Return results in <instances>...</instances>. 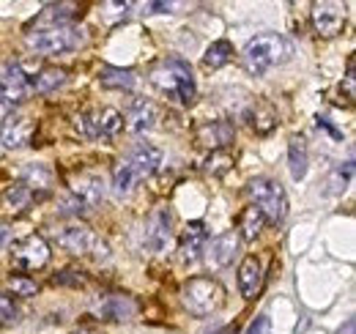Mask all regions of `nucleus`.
Instances as JSON below:
<instances>
[{
  "label": "nucleus",
  "mask_w": 356,
  "mask_h": 334,
  "mask_svg": "<svg viewBox=\"0 0 356 334\" xmlns=\"http://www.w3.org/2000/svg\"><path fill=\"white\" fill-rule=\"evenodd\" d=\"M151 85H154L162 96L173 99L178 104H192V102H195V93H197L192 66H189L184 58H168V61H162V63L151 72Z\"/></svg>",
  "instance_id": "nucleus-1"
},
{
  "label": "nucleus",
  "mask_w": 356,
  "mask_h": 334,
  "mask_svg": "<svg viewBox=\"0 0 356 334\" xmlns=\"http://www.w3.org/2000/svg\"><path fill=\"white\" fill-rule=\"evenodd\" d=\"M293 47L277 33H261L255 39H250L244 52H241V63L250 74L264 77L271 66H280L285 61H291Z\"/></svg>",
  "instance_id": "nucleus-2"
},
{
  "label": "nucleus",
  "mask_w": 356,
  "mask_h": 334,
  "mask_svg": "<svg viewBox=\"0 0 356 334\" xmlns=\"http://www.w3.org/2000/svg\"><path fill=\"white\" fill-rule=\"evenodd\" d=\"M225 301L222 285L211 277H192L189 283H184L181 288V304L186 307L189 315L195 318H209L214 315Z\"/></svg>",
  "instance_id": "nucleus-3"
},
{
  "label": "nucleus",
  "mask_w": 356,
  "mask_h": 334,
  "mask_svg": "<svg viewBox=\"0 0 356 334\" xmlns=\"http://www.w3.org/2000/svg\"><path fill=\"white\" fill-rule=\"evenodd\" d=\"M86 31L74 28V25H63V28H42L25 36V42L31 49L42 52V55H63L72 49H80L86 44Z\"/></svg>",
  "instance_id": "nucleus-4"
},
{
  "label": "nucleus",
  "mask_w": 356,
  "mask_h": 334,
  "mask_svg": "<svg viewBox=\"0 0 356 334\" xmlns=\"http://www.w3.org/2000/svg\"><path fill=\"white\" fill-rule=\"evenodd\" d=\"M247 195L255 200V209H261V214L271 219L274 225L285 219L288 214V198H285V189L280 181L266 178V175H258L247 184Z\"/></svg>",
  "instance_id": "nucleus-5"
},
{
  "label": "nucleus",
  "mask_w": 356,
  "mask_h": 334,
  "mask_svg": "<svg viewBox=\"0 0 356 334\" xmlns=\"http://www.w3.org/2000/svg\"><path fill=\"white\" fill-rule=\"evenodd\" d=\"M74 126L83 137L96 140V137H110L115 132H121L124 126V116L115 110V107H102V110H93V113H83L74 118Z\"/></svg>",
  "instance_id": "nucleus-6"
},
{
  "label": "nucleus",
  "mask_w": 356,
  "mask_h": 334,
  "mask_svg": "<svg viewBox=\"0 0 356 334\" xmlns=\"http://www.w3.org/2000/svg\"><path fill=\"white\" fill-rule=\"evenodd\" d=\"M28 96V77L17 63H8L0 74V118L11 116Z\"/></svg>",
  "instance_id": "nucleus-7"
},
{
  "label": "nucleus",
  "mask_w": 356,
  "mask_h": 334,
  "mask_svg": "<svg viewBox=\"0 0 356 334\" xmlns=\"http://www.w3.org/2000/svg\"><path fill=\"white\" fill-rule=\"evenodd\" d=\"M11 260L19 266V269H28V271H36L49 263V244L39 233H31L19 241H14L11 247Z\"/></svg>",
  "instance_id": "nucleus-8"
},
{
  "label": "nucleus",
  "mask_w": 356,
  "mask_h": 334,
  "mask_svg": "<svg viewBox=\"0 0 356 334\" xmlns=\"http://www.w3.org/2000/svg\"><path fill=\"white\" fill-rule=\"evenodd\" d=\"M93 312L102 318V321H115V324H124V321H132L137 315V301L127 293H102L96 301H93Z\"/></svg>",
  "instance_id": "nucleus-9"
},
{
  "label": "nucleus",
  "mask_w": 356,
  "mask_h": 334,
  "mask_svg": "<svg viewBox=\"0 0 356 334\" xmlns=\"http://www.w3.org/2000/svg\"><path fill=\"white\" fill-rule=\"evenodd\" d=\"M58 247L69 255H88L90 250H99V257H107V247L96 241L93 230L86 225H69L58 233Z\"/></svg>",
  "instance_id": "nucleus-10"
},
{
  "label": "nucleus",
  "mask_w": 356,
  "mask_h": 334,
  "mask_svg": "<svg viewBox=\"0 0 356 334\" xmlns=\"http://www.w3.org/2000/svg\"><path fill=\"white\" fill-rule=\"evenodd\" d=\"M170 233H173V214L170 209H154L145 219V233L143 241L151 252H162L170 244Z\"/></svg>",
  "instance_id": "nucleus-11"
},
{
  "label": "nucleus",
  "mask_w": 356,
  "mask_h": 334,
  "mask_svg": "<svg viewBox=\"0 0 356 334\" xmlns=\"http://www.w3.org/2000/svg\"><path fill=\"white\" fill-rule=\"evenodd\" d=\"M121 165L127 167L134 178H137V184H140L143 178H148V175H154L159 170V165H162V151L156 145H151V143H140V145H134L132 151H129V157Z\"/></svg>",
  "instance_id": "nucleus-12"
},
{
  "label": "nucleus",
  "mask_w": 356,
  "mask_h": 334,
  "mask_svg": "<svg viewBox=\"0 0 356 334\" xmlns=\"http://www.w3.org/2000/svg\"><path fill=\"white\" fill-rule=\"evenodd\" d=\"M312 25L323 39H332L343 33L346 28V11L337 3H315L312 6Z\"/></svg>",
  "instance_id": "nucleus-13"
},
{
  "label": "nucleus",
  "mask_w": 356,
  "mask_h": 334,
  "mask_svg": "<svg viewBox=\"0 0 356 334\" xmlns=\"http://www.w3.org/2000/svg\"><path fill=\"white\" fill-rule=\"evenodd\" d=\"M233 137H236V129L230 121H206V124L197 126V134H195L197 145L209 148L211 154L220 148H227L233 143Z\"/></svg>",
  "instance_id": "nucleus-14"
},
{
  "label": "nucleus",
  "mask_w": 356,
  "mask_h": 334,
  "mask_svg": "<svg viewBox=\"0 0 356 334\" xmlns=\"http://www.w3.org/2000/svg\"><path fill=\"white\" fill-rule=\"evenodd\" d=\"M33 137V124L25 116H6L3 118V129H0V140L6 148H22L28 145Z\"/></svg>",
  "instance_id": "nucleus-15"
},
{
  "label": "nucleus",
  "mask_w": 356,
  "mask_h": 334,
  "mask_svg": "<svg viewBox=\"0 0 356 334\" xmlns=\"http://www.w3.org/2000/svg\"><path fill=\"white\" fill-rule=\"evenodd\" d=\"M206 241H209L206 225L203 222H189L186 230L181 233V244H178V252H181L184 263H195L200 257V252L206 250Z\"/></svg>",
  "instance_id": "nucleus-16"
},
{
  "label": "nucleus",
  "mask_w": 356,
  "mask_h": 334,
  "mask_svg": "<svg viewBox=\"0 0 356 334\" xmlns=\"http://www.w3.org/2000/svg\"><path fill=\"white\" fill-rule=\"evenodd\" d=\"M238 233L236 230H225L217 239H211V247H209V263H214L217 269H225L233 263L236 252H238Z\"/></svg>",
  "instance_id": "nucleus-17"
},
{
  "label": "nucleus",
  "mask_w": 356,
  "mask_h": 334,
  "mask_svg": "<svg viewBox=\"0 0 356 334\" xmlns=\"http://www.w3.org/2000/svg\"><path fill=\"white\" fill-rule=\"evenodd\" d=\"M72 192H74V198L83 200L88 209L99 206V203L104 200V184H102V178H99V175H88V173L72 178Z\"/></svg>",
  "instance_id": "nucleus-18"
},
{
  "label": "nucleus",
  "mask_w": 356,
  "mask_h": 334,
  "mask_svg": "<svg viewBox=\"0 0 356 334\" xmlns=\"http://www.w3.org/2000/svg\"><path fill=\"white\" fill-rule=\"evenodd\" d=\"M261 280H264V274H261V260H258L255 255L244 257L241 266H238V291H241V296H244V299H255L258 291H261Z\"/></svg>",
  "instance_id": "nucleus-19"
},
{
  "label": "nucleus",
  "mask_w": 356,
  "mask_h": 334,
  "mask_svg": "<svg viewBox=\"0 0 356 334\" xmlns=\"http://www.w3.org/2000/svg\"><path fill=\"white\" fill-rule=\"evenodd\" d=\"M156 118H159L156 104H151V102L140 99V102H134L132 110H129V116H127V129H129V132H134V134L148 132L151 126L156 124Z\"/></svg>",
  "instance_id": "nucleus-20"
},
{
  "label": "nucleus",
  "mask_w": 356,
  "mask_h": 334,
  "mask_svg": "<svg viewBox=\"0 0 356 334\" xmlns=\"http://www.w3.org/2000/svg\"><path fill=\"white\" fill-rule=\"evenodd\" d=\"M99 83L104 88H113V90H129L134 88L137 77H134L132 69H115V66H104L99 72Z\"/></svg>",
  "instance_id": "nucleus-21"
},
{
  "label": "nucleus",
  "mask_w": 356,
  "mask_h": 334,
  "mask_svg": "<svg viewBox=\"0 0 356 334\" xmlns=\"http://www.w3.org/2000/svg\"><path fill=\"white\" fill-rule=\"evenodd\" d=\"M264 225H266V216L261 214V209H255V206H247V209L241 211V216H238V239H247V241H252L261 230H264Z\"/></svg>",
  "instance_id": "nucleus-22"
},
{
  "label": "nucleus",
  "mask_w": 356,
  "mask_h": 334,
  "mask_svg": "<svg viewBox=\"0 0 356 334\" xmlns=\"http://www.w3.org/2000/svg\"><path fill=\"white\" fill-rule=\"evenodd\" d=\"M74 14H77V3H52V6H47L44 11H42L39 25L49 22L52 28H63Z\"/></svg>",
  "instance_id": "nucleus-23"
},
{
  "label": "nucleus",
  "mask_w": 356,
  "mask_h": 334,
  "mask_svg": "<svg viewBox=\"0 0 356 334\" xmlns=\"http://www.w3.org/2000/svg\"><path fill=\"white\" fill-rule=\"evenodd\" d=\"M351 178H354V162H346V165H337L329 173V181H326V195H343L348 186H351Z\"/></svg>",
  "instance_id": "nucleus-24"
},
{
  "label": "nucleus",
  "mask_w": 356,
  "mask_h": 334,
  "mask_svg": "<svg viewBox=\"0 0 356 334\" xmlns=\"http://www.w3.org/2000/svg\"><path fill=\"white\" fill-rule=\"evenodd\" d=\"M288 167H291L293 181H302L307 175V148H305L302 140H291V145H288Z\"/></svg>",
  "instance_id": "nucleus-25"
},
{
  "label": "nucleus",
  "mask_w": 356,
  "mask_h": 334,
  "mask_svg": "<svg viewBox=\"0 0 356 334\" xmlns=\"http://www.w3.org/2000/svg\"><path fill=\"white\" fill-rule=\"evenodd\" d=\"M22 184H25L31 192L39 189L42 195H47L49 186H52V173H49L44 165H31L25 173H22ZM33 198H36V195H33Z\"/></svg>",
  "instance_id": "nucleus-26"
},
{
  "label": "nucleus",
  "mask_w": 356,
  "mask_h": 334,
  "mask_svg": "<svg viewBox=\"0 0 356 334\" xmlns=\"http://www.w3.org/2000/svg\"><path fill=\"white\" fill-rule=\"evenodd\" d=\"M230 58H233V44L227 39H220V42H214L206 49L203 63H206V69H220L225 63H230Z\"/></svg>",
  "instance_id": "nucleus-27"
},
{
  "label": "nucleus",
  "mask_w": 356,
  "mask_h": 334,
  "mask_svg": "<svg viewBox=\"0 0 356 334\" xmlns=\"http://www.w3.org/2000/svg\"><path fill=\"white\" fill-rule=\"evenodd\" d=\"M63 83H66V72L58 69V66H47V69H42V72L36 74L33 88H36L39 93H52V90H58Z\"/></svg>",
  "instance_id": "nucleus-28"
},
{
  "label": "nucleus",
  "mask_w": 356,
  "mask_h": 334,
  "mask_svg": "<svg viewBox=\"0 0 356 334\" xmlns=\"http://www.w3.org/2000/svg\"><path fill=\"white\" fill-rule=\"evenodd\" d=\"M277 124V116H274V110L268 107V104H255V110L250 113V126L255 129V132H261V134H266L271 132Z\"/></svg>",
  "instance_id": "nucleus-29"
},
{
  "label": "nucleus",
  "mask_w": 356,
  "mask_h": 334,
  "mask_svg": "<svg viewBox=\"0 0 356 334\" xmlns=\"http://www.w3.org/2000/svg\"><path fill=\"white\" fill-rule=\"evenodd\" d=\"M6 203L11 206L14 211H22V209H28L31 203H33V192L19 181V184H14L8 192H6Z\"/></svg>",
  "instance_id": "nucleus-30"
},
{
  "label": "nucleus",
  "mask_w": 356,
  "mask_h": 334,
  "mask_svg": "<svg viewBox=\"0 0 356 334\" xmlns=\"http://www.w3.org/2000/svg\"><path fill=\"white\" fill-rule=\"evenodd\" d=\"M17 321H19V310H17L14 299L6 296V293H0V324L11 326V324H17Z\"/></svg>",
  "instance_id": "nucleus-31"
},
{
  "label": "nucleus",
  "mask_w": 356,
  "mask_h": 334,
  "mask_svg": "<svg viewBox=\"0 0 356 334\" xmlns=\"http://www.w3.org/2000/svg\"><path fill=\"white\" fill-rule=\"evenodd\" d=\"M8 288L17 293V296H33L36 293V283L28 280L25 274H11L8 277Z\"/></svg>",
  "instance_id": "nucleus-32"
},
{
  "label": "nucleus",
  "mask_w": 356,
  "mask_h": 334,
  "mask_svg": "<svg viewBox=\"0 0 356 334\" xmlns=\"http://www.w3.org/2000/svg\"><path fill=\"white\" fill-rule=\"evenodd\" d=\"M268 329H271V321H268V315H258V318L250 324L247 334H268Z\"/></svg>",
  "instance_id": "nucleus-33"
},
{
  "label": "nucleus",
  "mask_w": 356,
  "mask_h": 334,
  "mask_svg": "<svg viewBox=\"0 0 356 334\" xmlns=\"http://www.w3.org/2000/svg\"><path fill=\"white\" fill-rule=\"evenodd\" d=\"M90 211L83 200H77V198H69V200H63V214H86Z\"/></svg>",
  "instance_id": "nucleus-34"
},
{
  "label": "nucleus",
  "mask_w": 356,
  "mask_h": 334,
  "mask_svg": "<svg viewBox=\"0 0 356 334\" xmlns=\"http://www.w3.org/2000/svg\"><path fill=\"white\" fill-rule=\"evenodd\" d=\"M230 165H233L230 157H214V165H203V167H206L209 173H217V175H220V173H225Z\"/></svg>",
  "instance_id": "nucleus-35"
},
{
  "label": "nucleus",
  "mask_w": 356,
  "mask_h": 334,
  "mask_svg": "<svg viewBox=\"0 0 356 334\" xmlns=\"http://www.w3.org/2000/svg\"><path fill=\"white\" fill-rule=\"evenodd\" d=\"M173 3H148V14H170Z\"/></svg>",
  "instance_id": "nucleus-36"
},
{
  "label": "nucleus",
  "mask_w": 356,
  "mask_h": 334,
  "mask_svg": "<svg viewBox=\"0 0 356 334\" xmlns=\"http://www.w3.org/2000/svg\"><path fill=\"white\" fill-rule=\"evenodd\" d=\"M74 271H63L55 277V283H72V285H83V277H72Z\"/></svg>",
  "instance_id": "nucleus-37"
},
{
  "label": "nucleus",
  "mask_w": 356,
  "mask_h": 334,
  "mask_svg": "<svg viewBox=\"0 0 356 334\" xmlns=\"http://www.w3.org/2000/svg\"><path fill=\"white\" fill-rule=\"evenodd\" d=\"M334 334H356V321L354 318H348V321H346V324H343Z\"/></svg>",
  "instance_id": "nucleus-38"
},
{
  "label": "nucleus",
  "mask_w": 356,
  "mask_h": 334,
  "mask_svg": "<svg viewBox=\"0 0 356 334\" xmlns=\"http://www.w3.org/2000/svg\"><path fill=\"white\" fill-rule=\"evenodd\" d=\"M8 236H11V228H8L6 222H0V250L6 247V241H8Z\"/></svg>",
  "instance_id": "nucleus-39"
},
{
  "label": "nucleus",
  "mask_w": 356,
  "mask_h": 334,
  "mask_svg": "<svg viewBox=\"0 0 356 334\" xmlns=\"http://www.w3.org/2000/svg\"><path fill=\"white\" fill-rule=\"evenodd\" d=\"M318 126H323V129H329V132H332V134H334V137H343V132H337V129H334V126L329 124V118H318Z\"/></svg>",
  "instance_id": "nucleus-40"
},
{
  "label": "nucleus",
  "mask_w": 356,
  "mask_h": 334,
  "mask_svg": "<svg viewBox=\"0 0 356 334\" xmlns=\"http://www.w3.org/2000/svg\"><path fill=\"white\" fill-rule=\"evenodd\" d=\"M77 334H102V332H93V329H83V332H77Z\"/></svg>",
  "instance_id": "nucleus-41"
},
{
  "label": "nucleus",
  "mask_w": 356,
  "mask_h": 334,
  "mask_svg": "<svg viewBox=\"0 0 356 334\" xmlns=\"http://www.w3.org/2000/svg\"><path fill=\"white\" fill-rule=\"evenodd\" d=\"M227 332H230V329H222V332H217V334H227Z\"/></svg>",
  "instance_id": "nucleus-42"
}]
</instances>
